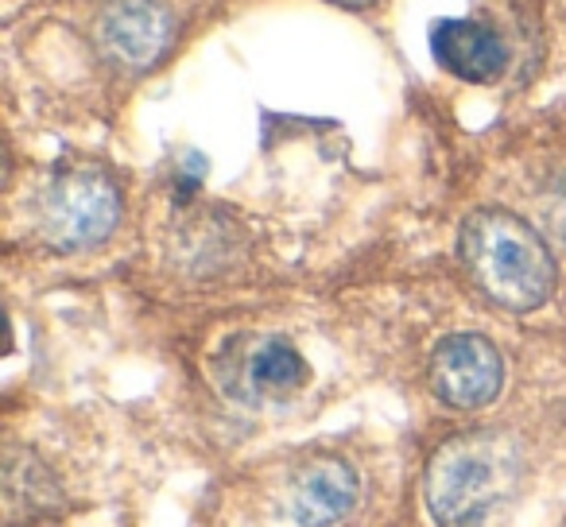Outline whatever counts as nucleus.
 I'll list each match as a JSON object with an SVG mask.
<instances>
[{
	"label": "nucleus",
	"mask_w": 566,
	"mask_h": 527,
	"mask_svg": "<svg viewBox=\"0 0 566 527\" xmlns=\"http://www.w3.org/2000/svg\"><path fill=\"white\" fill-rule=\"evenodd\" d=\"M213 380L237 403L272 408V403L295 400L307 388L311 365L280 334H241L213 357Z\"/></svg>",
	"instance_id": "20e7f679"
},
{
	"label": "nucleus",
	"mask_w": 566,
	"mask_h": 527,
	"mask_svg": "<svg viewBox=\"0 0 566 527\" xmlns=\"http://www.w3.org/2000/svg\"><path fill=\"white\" fill-rule=\"evenodd\" d=\"M357 496L361 481L346 457H307L292 477V516L300 527H334L349 519Z\"/></svg>",
	"instance_id": "0eeeda50"
},
{
	"label": "nucleus",
	"mask_w": 566,
	"mask_h": 527,
	"mask_svg": "<svg viewBox=\"0 0 566 527\" xmlns=\"http://www.w3.org/2000/svg\"><path fill=\"white\" fill-rule=\"evenodd\" d=\"M431 388L454 411L489 408L504 388L501 349L481 334H450L434 346Z\"/></svg>",
	"instance_id": "39448f33"
},
{
	"label": "nucleus",
	"mask_w": 566,
	"mask_h": 527,
	"mask_svg": "<svg viewBox=\"0 0 566 527\" xmlns=\"http://www.w3.org/2000/svg\"><path fill=\"white\" fill-rule=\"evenodd\" d=\"M520 473L524 457L509 434H454L427 462V512L439 527H485V519L512 500Z\"/></svg>",
	"instance_id": "f03ea898"
},
{
	"label": "nucleus",
	"mask_w": 566,
	"mask_h": 527,
	"mask_svg": "<svg viewBox=\"0 0 566 527\" xmlns=\"http://www.w3.org/2000/svg\"><path fill=\"white\" fill-rule=\"evenodd\" d=\"M465 276L481 295L512 315L543 307L555 292V256L524 218L509 210H478L458 236Z\"/></svg>",
	"instance_id": "f257e3e1"
},
{
	"label": "nucleus",
	"mask_w": 566,
	"mask_h": 527,
	"mask_svg": "<svg viewBox=\"0 0 566 527\" xmlns=\"http://www.w3.org/2000/svg\"><path fill=\"white\" fill-rule=\"evenodd\" d=\"M120 190L102 167H66L51 179L40 202V229L51 249H94L117 229Z\"/></svg>",
	"instance_id": "7ed1b4c3"
},
{
	"label": "nucleus",
	"mask_w": 566,
	"mask_h": 527,
	"mask_svg": "<svg viewBox=\"0 0 566 527\" xmlns=\"http://www.w3.org/2000/svg\"><path fill=\"white\" fill-rule=\"evenodd\" d=\"M334 4H346V9H361V4H369V0H334Z\"/></svg>",
	"instance_id": "1a4fd4ad"
},
{
	"label": "nucleus",
	"mask_w": 566,
	"mask_h": 527,
	"mask_svg": "<svg viewBox=\"0 0 566 527\" xmlns=\"http://www.w3.org/2000/svg\"><path fill=\"white\" fill-rule=\"evenodd\" d=\"M431 55L462 82H493L509 66V48L493 28L478 20H439L431 28Z\"/></svg>",
	"instance_id": "6e6552de"
},
{
	"label": "nucleus",
	"mask_w": 566,
	"mask_h": 527,
	"mask_svg": "<svg viewBox=\"0 0 566 527\" xmlns=\"http://www.w3.org/2000/svg\"><path fill=\"white\" fill-rule=\"evenodd\" d=\"M102 51L125 71H148L175 43V17L159 0H113L97 20Z\"/></svg>",
	"instance_id": "423d86ee"
}]
</instances>
